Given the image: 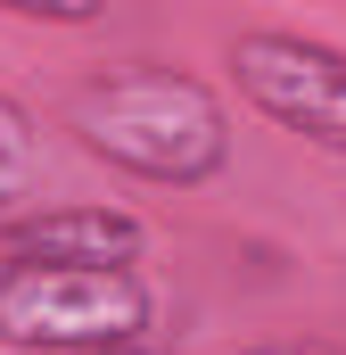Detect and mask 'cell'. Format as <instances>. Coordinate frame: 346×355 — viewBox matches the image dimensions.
Returning <instances> with one entry per match:
<instances>
[{"instance_id": "1", "label": "cell", "mask_w": 346, "mask_h": 355, "mask_svg": "<svg viewBox=\"0 0 346 355\" xmlns=\"http://www.w3.org/2000/svg\"><path fill=\"white\" fill-rule=\"evenodd\" d=\"M66 124L83 132L91 157H107L116 174L157 182V190H206L231 166V116L215 83H198L190 67L165 58H124L75 83Z\"/></svg>"}, {"instance_id": "2", "label": "cell", "mask_w": 346, "mask_h": 355, "mask_svg": "<svg viewBox=\"0 0 346 355\" xmlns=\"http://www.w3.org/2000/svg\"><path fill=\"white\" fill-rule=\"evenodd\" d=\"M157 322V289L140 272H66L0 265V347L25 355H107L140 347Z\"/></svg>"}, {"instance_id": "3", "label": "cell", "mask_w": 346, "mask_h": 355, "mask_svg": "<svg viewBox=\"0 0 346 355\" xmlns=\"http://www.w3.org/2000/svg\"><path fill=\"white\" fill-rule=\"evenodd\" d=\"M231 83L280 132L346 157V50L338 42L297 33V25H239L231 33Z\"/></svg>"}, {"instance_id": "4", "label": "cell", "mask_w": 346, "mask_h": 355, "mask_svg": "<svg viewBox=\"0 0 346 355\" xmlns=\"http://www.w3.org/2000/svg\"><path fill=\"white\" fill-rule=\"evenodd\" d=\"M149 248L140 215L124 207H50V215H25L8 223L0 240V265H66V272H132Z\"/></svg>"}, {"instance_id": "5", "label": "cell", "mask_w": 346, "mask_h": 355, "mask_svg": "<svg viewBox=\"0 0 346 355\" xmlns=\"http://www.w3.org/2000/svg\"><path fill=\"white\" fill-rule=\"evenodd\" d=\"M33 182H42V132H33L25 99L0 91V215H17L33 198Z\"/></svg>"}, {"instance_id": "6", "label": "cell", "mask_w": 346, "mask_h": 355, "mask_svg": "<svg viewBox=\"0 0 346 355\" xmlns=\"http://www.w3.org/2000/svg\"><path fill=\"white\" fill-rule=\"evenodd\" d=\"M0 8L33 25H99V0H0Z\"/></svg>"}, {"instance_id": "7", "label": "cell", "mask_w": 346, "mask_h": 355, "mask_svg": "<svg viewBox=\"0 0 346 355\" xmlns=\"http://www.w3.org/2000/svg\"><path fill=\"white\" fill-rule=\"evenodd\" d=\"M239 355H338V347H322V339H264V347H239Z\"/></svg>"}, {"instance_id": "8", "label": "cell", "mask_w": 346, "mask_h": 355, "mask_svg": "<svg viewBox=\"0 0 346 355\" xmlns=\"http://www.w3.org/2000/svg\"><path fill=\"white\" fill-rule=\"evenodd\" d=\"M107 355H165V347H149V339H140V347H107Z\"/></svg>"}]
</instances>
